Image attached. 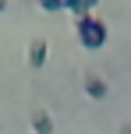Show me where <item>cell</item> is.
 Listing matches in <instances>:
<instances>
[{"mask_svg": "<svg viewBox=\"0 0 131 134\" xmlns=\"http://www.w3.org/2000/svg\"><path fill=\"white\" fill-rule=\"evenodd\" d=\"M28 64H32V67L46 64V42H43V39H32V46H28Z\"/></svg>", "mask_w": 131, "mask_h": 134, "instance_id": "cell-3", "label": "cell"}, {"mask_svg": "<svg viewBox=\"0 0 131 134\" xmlns=\"http://www.w3.org/2000/svg\"><path fill=\"white\" fill-rule=\"evenodd\" d=\"M32 127H35V134H53V120H50L46 109H35L32 113Z\"/></svg>", "mask_w": 131, "mask_h": 134, "instance_id": "cell-4", "label": "cell"}, {"mask_svg": "<svg viewBox=\"0 0 131 134\" xmlns=\"http://www.w3.org/2000/svg\"><path fill=\"white\" fill-rule=\"evenodd\" d=\"M43 11H64V0H39Z\"/></svg>", "mask_w": 131, "mask_h": 134, "instance_id": "cell-6", "label": "cell"}, {"mask_svg": "<svg viewBox=\"0 0 131 134\" xmlns=\"http://www.w3.org/2000/svg\"><path fill=\"white\" fill-rule=\"evenodd\" d=\"M4 7H7V0H0V14H4Z\"/></svg>", "mask_w": 131, "mask_h": 134, "instance_id": "cell-8", "label": "cell"}, {"mask_svg": "<svg viewBox=\"0 0 131 134\" xmlns=\"http://www.w3.org/2000/svg\"><path fill=\"white\" fill-rule=\"evenodd\" d=\"M89 4H96V0H89Z\"/></svg>", "mask_w": 131, "mask_h": 134, "instance_id": "cell-9", "label": "cell"}, {"mask_svg": "<svg viewBox=\"0 0 131 134\" xmlns=\"http://www.w3.org/2000/svg\"><path fill=\"white\" fill-rule=\"evenodd\" d=\"M85 92H89L92 99H103L106 95V81L99 78V74H85Z\"/></svg>", "mask_w": 131, "mask_h": 134, "instance_id": "cell-2", "label": "cell"}, {"mask_svg": "<svg viewBox=\"0 0 131 134\" xmlns=\"http://www.w3.org/2000/svg\"><path fill=\"white\" fill-rule=\"evenodd\" d=\"M75 32H78V39H82L85 49H99V46L106 42V25L96 18V14L78 18V21H75Z\"/></svg>", "mask_w": 131, "mask_h": 134, "instance_id": "cell-1", "label": "cell"}, {"mask_svg": "<svg viewBox=\"0 0 131 134\" xmlns=\"http://www.w3.org/2000/svg\"><path fill=\"white\" fill-rule=\"evenodd\" d=\"M120 134H131V124H124V127H120Z\"/></svg>", "mask_w": 131, "mask_h": 134, "instance_id": "cell-7", "label": "cell"}, {"mask_svg": "<svg viewBox=\"0 0 131 134\" xmlns=\"http://www.w3.org/2000/svg\"><path fill=\"white\" fill-rule=\"evenodd\" d=\"M64 7H67V11H75L78 18H85V14L92 11V4H89V0H64Z\"/></svg>", "mask_w": 131, "mask_h": 134, "instance_id": "cell-5", "label": "cell"}]
</instances>
